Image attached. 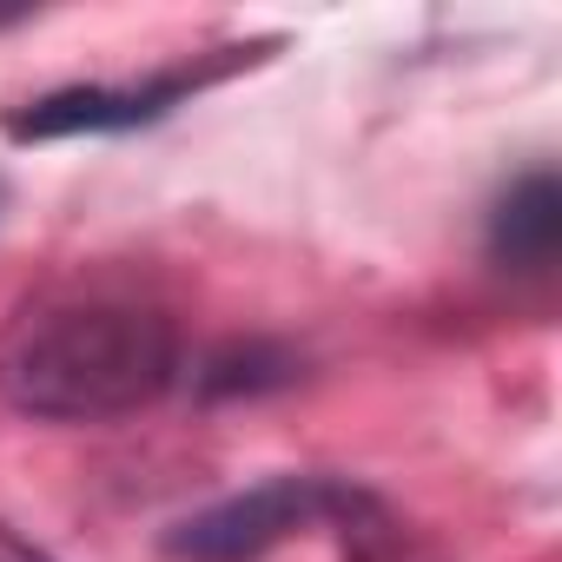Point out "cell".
<instances>
[{"label":"cell","mask_w":562,"mask_h":562,"mask_svg":"<svg viewBox=\"0 0 562 562\" xmlns=\"http://www.w3.org/2000/svg\"><path fill=\"white\" fill-rule=\"evenodd\" d=\"M179 100V80L159 87H80V93H54L41 106H27L14 120V139H60V133H126L159 120Z\"/></svg>","instance_id":"3"},{"label":"cell","mask_w":562,"mask_h":562,"mask_svg":"<svg viewBox=\"0 0 562 562\" xmlns=\"http://www.w3.org/2000/svg\"><path fill=\"white\" fill-rule=\"evenodd\" d=\"M179 378L172 325L126 299H74L14 325L0 345V397L27 417L100 424L146 411Z\"/></svg>","instance_id":"1"},{"label":"cell","mask_w":562,"mask_h":562,"mask_svg":"<svg viewBox=\"0 0 562 562\" xmlns=\"http://www.w3.org/2000/svg\"><path fill=\"white\" fill-rule=\"evenodd\" d=\"M555 186L536 172V179H522L509 199H503V212H496V251L509 258V265H549V251H555Z\"/></svg>","instance_id":"4"},{"label":"cell","mask_w":562,"mask_h":562,"mask_svg":"<svg viewBox=\"0 0 562 562\" xmlns=\"http://www.w3.org/2000/svg\"><path fill=\"white\" fill-rule=\"evenodd\" d=\"M0 562H54L47 549H34V542H21L14 529H0Z\"/></svg>","instance_id":"5"},{"label":"cell","mask_w":562,"mask_h":562,"mask_svg":"<svg viewBox=\"0 0 562 562\" xmlns=\"http://www.w3.org/2000/svg\"><path fill=\"white\" fill-rule=\"evenodd\" d=\"M338 509H351V496L331 490L325 476H271V483H258V490H245V496L192 516V522H179L172 555H192V562H251L271 542H285L292 529H305L318 516H338Z\"/></svg>","instance_id":"2"}]
</instances>
